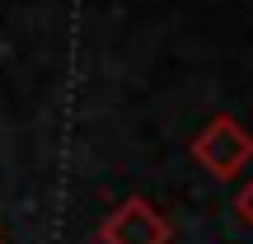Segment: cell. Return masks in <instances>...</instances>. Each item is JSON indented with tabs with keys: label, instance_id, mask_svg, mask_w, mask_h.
Returning a JSON list of instances; mask_svg holds the SVG:
<instances>
[{
	"label": "cell",
	"instance_id": "1",
	"mask_svg": "<svg viewBox=\"0 0 253 244\" xmlns=\"http://www.w3.org/2000/svg\"><path fill=\"white\" fill-rule=\"evenodd\" d=\"M192 155H197L211 174L230 179V174H235L239 164L253 155V136H249L235 118H216V122H207V132H202L197 141H192Z\"/></svg>",
	"mask_w": 253,
	"mask_h": 244
},
{
	"label": "cell",
	"instance_id": "2",
	"mask_svg": "<svg viewBox=\"0 0 253 244\" xmlns=\"http://www.w3.org/2000/svg\"><path fill=\"white\" fill-rule=\"evenodd\" d=\"M103 240L108 244H164V226L145 202H131L103 226Z\"/></svg>",
	"mask_w": 253,
	"mask_h": 244
},
{
	"label": "cell",
	"instance_id": "3",
	"mask_svg": "<svg viewBox=\"0 0 253 244\" xmlns=\"http://www.w3.org/2000/svg\"><path fill=\"white\" fill-rule=\"evenodd\" d=\"M239 211H244V216L253 221V183H249V193H244V197H239Z\"/></svg>",
	"mask_w": 253,
	"mask_h": 244
}]
</instances>
